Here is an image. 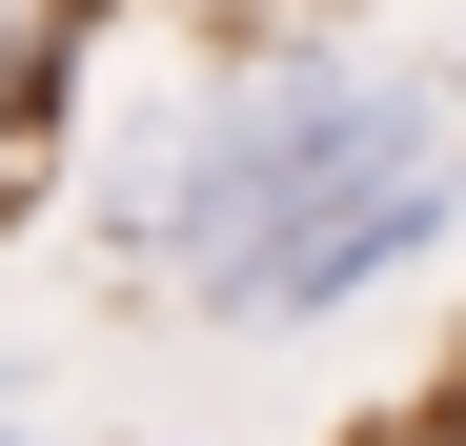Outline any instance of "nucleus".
Listing matches in <instances>:
<instances>
[{
    "label": "nucleus",
    "instance_id": "1",
    "mask_svg": "<svg viewBox=\"0 0 466 446\" xmlns=\"http://www.w3.org/2000/svg\"><path fill=\"white\" fill-rule=\"evenodd\" d=\"M406 142H446V122H426V82H385V61H284V82H223L163 163H142L122 264L163 284V305H203L244 244H284L304 203H345L365 163H406Z\"/></svg>",
    "mask_w": 466,
    "mask_h": 446
},
{
    "label": "nucleus",
    "instance_id": "2",
    "mask_svg": "<svg viewBox=\"0 0 466 446\" xmlns=\"http://www.w3.org/2000/svg\"><path fill=\"white\" fill-rule=\"evenodd\" d=\"M446 223H466V163H446V142H406V163H365L345 203H304L284 244H244V264L203 284V325H325V305H365V284H406Z\"/></svg>",
    "mask_w": 466,
    "mask_h": 446
},
{
    "label": "nucleus",
    "instance_id": "3",
    "mask_svg": "<svg viewBox=\"0 0 466 446\" xmlns=\"http://www.w3.org/2000/svg\"><path fill=\"white\" fill-rule=\"evenodd\" d=\"M365 446H466V406H406V426H365Z\"/></svg>",
    "mask_w": 466,
    "mask_h": 446
},
{
    "label": "nucleus",
    "instance_id": "4",
    "mask_svg": "<svg viewBox=\"0 0 466 446\" xmlns=\"http://www.w3.org/2000/svg\"><path fill=\"white\" fill-rule=\"evenodd\" d=\"M0 446H21V426H0Z\"/></svg>",
    "mask_w": 466,
    "mask_h": 446
}]
</instances>
